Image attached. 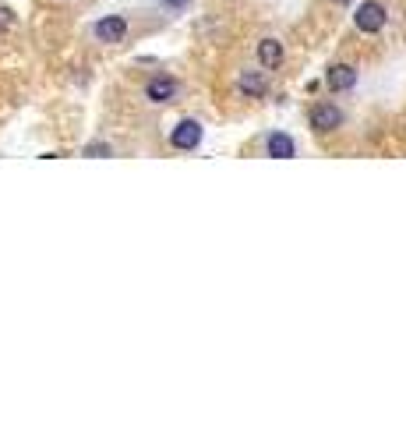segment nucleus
Listing matches in <instances>:
<instances>
[{
    "mask_svg": "<svg viewBox=\"0 0 406 424\" xmlns=\"http://www.w3.org/2000/svg\"><path fill=\"white\" fill-rule=\"evenodd\" d=\"M177 92H181V82L170 78V75H156L145 85V99L149 103H170V99H177Z\"/></svg>",
    "mask_w": 406,
    "mask_h": 424,
    "instance_id": "20e7f679",
    "label": "nucleus"
},
{
    "mask_svg": "<svg viewBox=\"0 0 406 424\" xmlns=\"http://www.w3.org/2000/svg\"><path fill=\"white\" fill-rule=\"evenodd\" d=\"M92 36H96L99 43H106V46H117V43H124V36H128V18H124V15H106V18H99V22L92 25Z\"/></svg>",
    "mask_w": 406,
    "mask_h": 424,
    "instance_id": "f03ea898",
    "label": "nucleus"
},
{
    "mask_svg": "<svg viewBox=\"0 0 406 424\" xmlns=\"http://www.w3.org/2000/svg\"><path fill=\"white\" fill-rule=\"evenodd\" d=\"M15 29V11L11 8H0V36Z\"/></svg>",
    "mask_w": 406,
    "mask_h": 424,
    "instance_id": "9d476101",
    "label": "nucleus"
},
{
    "mask_svg": "<svg viewBox=\"0 0 406 424\" xmlns=\"http://www.w3.org/2000/svg\"><path fill=\"white\" fill-rule=\"evenodd\" d=\"M265 149H269V156H276V159H294V156H297V142L290 138V135H283V131L269 135Z\"/></svg>",
    "mask_w": 406,
    "mask_h": 424,
    "instance_id": "6e6552de",
    "label": "nucleus"
},
{
    "mask_svg": "<svg viewBox=\"0 0 406 424\" xmlns=\"http://www.w3.org/2000/svg\"><path fill=\"white\" fill-rule=\"evenodd\" d=\"M241 92H244V96H251V99L265 96V92H269L265 75H258V71H244V75H241Z\"/></svg>",
    "mask_w": 406,
    "mask_h": 424,
    "instance_id": "1a4fd4ad",
    "label": "nucleus"
},
{
    "mask_svg": "<svg viewBox=\"0 0 406 424\" xmlns=\"http://www.w3.org/2000/svg\"><path fill=\"white\" fill-rule=\"evenodd\" d=\"M258 64H262L265 71H276V68L283 64V43H279V39H262V43H258Z\"/></svg>",
    "mask_w": 406,
    "mask_h": 424,
    "instance_id": "0eeeda50",
    "label": "nucleus"
},
{
    "mask_svg": "<svg viewBox=\"0 0 406 424\" xmlns=\"http://www.w3.org/2000/svg\"><path fill=\"white\" fill-rule=\"evenodd\" d=\"M332 4H339V8H346V4H350V0H332Z\"/></svg>",
    "mask_w": 406,
    "mask_h": 424,
    "instance_id": "f8f14e48",
    "label": "nucleus"
},
{
    "mask_svg": "<svg viewBox=\"0 0 406 424\" xmlns=\"http://www.w3.org/2000/svg\"><path fill=\"white\" fill-rule=\"evenodd\" d=\"M325 85H329V92H350L357 85V68H350V64L329 68L325 71Z\"/></svg>",
    "mask_w": 406,
    "mask_h": 424,
    "instance_id": "423d86ee",
    "label": "nucleus"
},
{
    "mask_svg": "<svg viewBox=\"0 0 406 424\" xmlns=\"http://www.w3.org/2000/svg\"><path fill=\"white\" fill-rule=\"evenodd\" d=\"M85 156H110V145H106V142H92V145L85 149Z\"/></svg>",
    "mask_w": 406,
    "mask_h": 424,
    "instance_id": "9b49d317",
    "label": "nucleus"
},
{
    "mask_svg": "<svg viewBox=\"0 0 406 424\" xmlns=\"http://www.w3.org/2000/svg\"><path fill=\"white\" fill-rule=\"evenodd\" d=\"M170 4H188V0H170Z\"/></svg>",
    "mask_w": 406,
    "mask_h": 424,
    "instance_id": "ddd939ff",
    "label": "nucleus"
},
{
    "mask_svg": "<svg viewBox=\"0 0 406 424\" xmlns=\"http://www.w3.org/2000/svg\"><path fill=\"white\" fill-rule=\"evenodd\" d=\"M308 124H311L318 135L336 131V128H343V110H339L336 103H315L311 114H308Z\"/></svg>",
    "mask_w": 406,
    "mask_h": 424,
    "instance_id": "7ed1b4c3",
    "label": "nucleus"
},
{
    "mask_svg": "<svg viewBox=\"0 0 406 424\" xmlns=\"http://www.w3.org/2000/svg\"><path fill=\"white\" fill-rule=\"evenodd\" d=\"M354 29L364 32V36L382 32L385 29V8L378 4V0H364V4L357 8V15H354Z\"/></svg>",
    "mask_w": 406,
    "mask_h": 424,
    "instance_id": "f257e3e1",
    "label": "nucleus"
},
{
    "mask_svg": "<svg viewBox=\"0 0 406 424\" xmlns=\"http://www.w3.org/2000/svg\"><path fill=\"white\" fill-rule=\"evenodd\" d=\"M198 142H202V124L198 121H181L177 128H173V135H170V145L181 149V152L198 149Z\"/></svg>",
    "mask_w": 406,
    "mask_h": 424,
    "instance_id": "39448f33",
    "label": "nucleus"
}]
</instances>
